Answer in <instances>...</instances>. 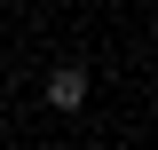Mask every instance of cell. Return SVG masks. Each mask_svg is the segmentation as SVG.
Masks as SVG:
<instances>
[{
  "label": "cell",
  "mask_w": 158,
  "mask_h": 150,
  "mask_svg": "<svg viewBox=\"0 0 158 150\" xmlns=\"http://www.w3.org/2000/svg\"><path fill=\"white\" fill-rule=\"evenodd\" d=\"M40 95H48V111H79V103L95 95V71H87V63H56V71L40 79Z\"/></svg>",
  "instance_id": "1"
},
{
  "label": "cell",
  "mask_w": 158,
  "mask_h": 150,
  "mask_svg": "<svg viewBox=\"0 0 158 150\" xmlns=\"http://www.w3.org/2000/svg\"><path fill=\"white\" fill-rule=\"evenodd\" d=\"M150 48H158V24H150Z\"/></svg>",
  "instance_id": "2"
}]
</instances>
